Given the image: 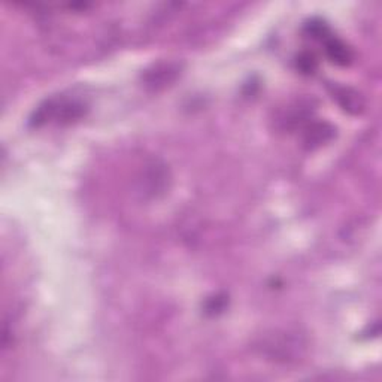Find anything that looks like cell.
Segmentation results:
<instances>
[{"instance_id": "1", "label": "cell", "mask_w": 382, "mask_h": 382, "mask_svg": "<svg viewBox=\"0 0 382 382\" xmlns=\"http://www.w3.org/2000/svg\"><path fill=\"white\" fill-rule=\"evenodd\" d=\"M87 112V105L78 99L53 98L41 103L30 117L32 127H41L48 121L58 124H72L79 121Z\"/></svg>"}, {"instance_id": "2", "label": "cell", "mask_w": 382, "mask_h": 382, "mask_svg": "<svg viewBox=\"0 0 382 382\" xmlns=\"http://www.w3.org/2000/svg\"><path fill=\"white\" fill-rule=\"evenodd\" d=\"M334 135H336V129L330 123L317 121L312 124H308L303 135V143L308 150H315L330 142Z\"/></svg>"}, {"instance_id": "3", "label": "cell", "mask_w": 382, "mask_h": 382, "mask_svg": "<svg viewBox=\"0 0 382 382\" xmlns=\"http://www.w3.org/2000/svg\"><path fill=\"white\" fill-rule=\"evenodd\" d=\"M324 44V50H326V55L329 57V60L331 63L338 65V66H350L354 60V53L351 48L346 45L343 41H341L336 36L329 34L327 38L322 41Z\"/></svg>"}, {"instance_id": "4", "label": "cell", "mask_w": 382, "mask_h": 382, "mask_svg": "<svg viewBox=\"0 0 382 382\" xmlns=\"http://www.w3.org/2000/svg\"><path fill=\"white\" fill-rule=\"evenodd\" d=\"M179 75V66L169 63V65H159L154 66L152 72H147L145 74V82L147 86H151L154 88L166 87L169 82H173Z\"/></svg>"}, {"instance_id": "5", "label": "cell", "mask_w": 382, "mask_h": 382, "mask_svg": "<svg viewBox=\"0 0 382 382\" xmlns=\"http://www.w3.org/2000/svg\"><path fill=\"white\" fill-rule=\"evenodd\" d=\"M333 98L338 100L342 110L348 114L358 115L364 110V100L360 94L348 87H338L333 91Z\"/></svg>"}, {"instance_id": "6", "label": "cell", "mask_w": 382, "mask_h": 382, "mask_svg": "<svg viewBox=\"0 0 382 382\" xmlns=\"http://www.w3.org/2000/svg\"><path fill=\"white\" fill-rule=\"evenodd\" d=\"M296 67L303 75H314L318 69V58L314 53L305 51L296 58Z\"/></svg>"}, {"instance_id": "7", "label": "cell", "mask_w": 382, "mask_h": 382, "mask_svg": "<svg viewBox=\"0 0 382 382\" xmlns=\"http://www.w3.org/2000/svg\"><path fill=\"white\" fill-rule=\"evenodd\" d=\"M227 306V297L225 296H213L212 298H209V301L206 302V314H211V315H215V314H220L223 312V310L225 309Z\"/></svg>"}]
</instances>
